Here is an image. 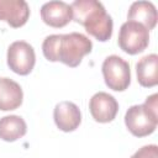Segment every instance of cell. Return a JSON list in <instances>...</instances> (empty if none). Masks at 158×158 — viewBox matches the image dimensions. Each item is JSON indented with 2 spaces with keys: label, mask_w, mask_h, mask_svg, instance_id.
I'll return each instance as SVG.
<instances>
[{
  "label": "cell",
  "mask_w": 158,
  "mask_h": 158,
  "mask_svg": "<svg viewBox=\"0 0 158 158\" xmlns=\"http://www.w3.org/2000/svg\"><path fill=\"white\" fill-rule=\"evenodd\" d=\"M131 158H158V147L156 144H147L136 151Z\"/></svg>",
  "instance_id": "obj_15"
},
{
  "label": "cell",
  "mask_w": 158,
  "mask_h": 158,
  "mask_svg": "<svg viewBox=\"0 0 158 158\" xmlns=\"http://www.w3.org/2000/svg\"><path fill=\"white\" fill-rule=\"evenodd\" d=\"M125 123L136 137H144L154 132L158 125V94L154 93L141 105H132L125 114Z\"/></svg>",
  "instance_id": "obj_3"
},
{
  "label": "cell",
  "mask_w": 158,
  "mask_h": 158,
  "mask_svg": "<svg viewBox=\"0 0 158 158\" xmlns=\"http://www.w3.org/2000/svg\"><path fill=\"white\" fill-rule=\"evenodd\" d=\"M73 20L85 27V31L100 42L112 36V19L98 0H75L70 4Z\"/></svg>",
  "instance_id": "obj_2"
},
{
  "label": "cell",
  "mask_w": 158,
  "mask_h": 158,
  "mask_svg": "<svg viewBox=\"0 0 158 158\" xmlns=\"http://www.w3.org/2000/svg\"><path fill=\"white\" fill-rule=\"evenodd\" d=\"M117 43L123 52L132 56L138 54L148 47L149 31L143 25L127 20L120 27Z\"/></svg>",
  "instance_id": "obj_4"
},
{
  "label": "cell",
  "mask_w": 158,
  "mask_h": 158,
  "mask_svg": "<svg viewBox=\"0 0 158 158\" xmlns=\"http://www.w3.org/2000/svg\"><path fill=\"white\" fill-rule=\"evenodd\" d=\"M127 19L143 25L148 31L153 30L157 25V10L151 1H135L131 4Z\"/></svg>",
  "instance_id": "obj_13"
},
{
  "label": "cell",
  "mask_w": 158,
  "mask_h": 158,
  "mask_svg": "<svg viewBox=\"0 0 158 158\" xmlns=\"http://www.w3.org/2000/svg\"><path fill=\"white\" fill-rule=\"evenodd\" d=\"M27 132V125L21 116L7 115L0 118V138L6 142H14L23 137Z\"/></svg>",
  "instance_id": "obj_14"
},
{
  "label": "cell",
  "mask_w": 158,
  "mask_h": 158,
  "mask_svg": "<svg viewBox=\"0 0 158 158\" xmlns=\"http://www.w3.org/2000/svg\"><path fill=\"white\" fill-rule=\"evenodd\" d=\"M42 21L51 27H64L73 20V12L69 4L65 1L53 0L44 2L41 7Z\"/></svg>",
  "instance_id": "obj_8"
},
{
  "label": "cell",
  "mask_w": 158,
  "mask_h": 158,
  "mask_svg": "<svg viewBox=\"0 0 158 158\" xmlns=\"http://www.w3.org/2000/svg\"><path fill=\"white\" fill-rule=\"evenodd\" d=\"M89 110L96 122L106 123L111 122L116 117L118 111V102L111 94L99 91L91 96L89 101Z\"/></svg>",
  "instance_id": "obj_7"
},
{
  "label": "cell",
  "mask_w": 158,
  "mask_h": 158,
  "mask_svg": "<svg viewBox=\"0 0 158 158\" xmlns=\"http://www.w3.org/2000/svg\"><path fill=\"white\" fill-rule=\"evenodd\" d=\"M136 74L141 86H156L158 84V56L151 53L142 57L136 63Z\"/></svg>",
  "instance_id": "obj_12"
},
{
  "label": "cell",
  "mask_w": 158,
  "mask_h": 158,
  "mask_svg": "<svg viewBox=\"0 0 158 158\" xmlns=\"http://www.w3.org/2000/svg\"><path fill=\"white\" fill-rule=\"evenodd\" d=\"M53 118L56 126L63 132L77 130L81 122V112L72 101H60L54 106Z\"/></svg>",
  "instance_id": "obj_9"
},
{
  "label": "cell",
  "mask_w": 158,
  "mask_h": 158,
  "mask_svg": "<svg viewBox=\"0 0 158 158\" xmlns=\"http://www.w3.org/2000/svg\"><path fill=\"white\" fill-rule=\"evenodd\" d=\"M30 17V6L25 0H0V20L11 27L23 26Z\"/></svg>",
  "instance_id": "obj_10"
},
{
  "label": "cell",
  "mask_w": 158,
  "mask_h": 158,
  "mask_svg": "<svg viewBox=\"0 0 158 158\" xmlns=\"http://www.w3.org/2000/svg\"><path fill=\"white\" fill-rule=\"evenodd\" d=\"M93 49V42L80 32L49 35L43 40L42 52L49 62H62L70 68L80 64Z\"/></svg>",
  "instance_id": "obj_1"
},
{
  "label": "cell",
  "mask_w": 158,
  "mask_h": 158,
  "mask_svg": "<svg viewBox=\"0 0 158 158\" xmlns=\"http://www.w3.org/2000/svg\"><path fill=\"white\" fill-rule=\"evenodd\" d=\"M101 70L105 84L110 89L115 91H123L128 88L131 83L130 64L120 56L111 54L106 57L102 62Z\"/></svg>",
  "instance_id": "obj_5"
},
{
  "label": "cell",
  "mask_w": 158,
  "mask_h": 158,
  "mask_svg": "<svg viewBox=\"0 0 158 158\" xmlns=\"http://www.w3.org/2000/svg\"><path fill=\"white\" fill-rule=\"evenodd\" d=\"M36 63L33 47L25 41H15L7 48V65L20 75H27L32 72Z\"/></svg>",
  "instance_id": "obj_6"
},
{
  "label": "cell",
  "mask_w": 158,
  "mask_h": 158,
  "mask_svg": "<svg viewBox=\"0 0 158 158\" xmlns=\"http://www.w3.org/2000/svg\"><path fill=\"white\" fill-rule=\"evenodd\" d=\"M23 93L19 83L10 78H0V110L10 111L21 106Z\"/></svg>",
  "instance_id": "obj_11"
}]
</instances>
